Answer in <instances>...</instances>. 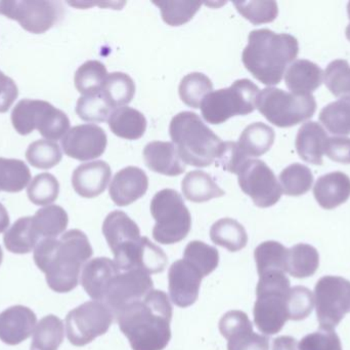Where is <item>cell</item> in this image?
I'll return each mask as SVG.
<instances>
[{"label":"cell","instance_id":"obj_48","mask_svg":"<svg viewBox=\"0 0 350 350\" xmlns=\"http://www.w3.org/2000/svg\"><path fill=\"white\" fill-rule=\"evenodd\" d=\"M234 4L237 10L254 25L273 22L279 14L275 1H239Z\"/></svg>","mask_w":350,"mask_h":350},{"label":"cell","instance_id":"obj_36","mask_svg":"<svg viewBox=\"0 0 350 350\" xmlns=\"http://www.w3.org/2000/svg\"><path fill=\"white\" fill-rule=\"evenodd\" d=\"M102 94L112 108H120L129 104L135 95V84L129 74L113 72L108 74Z\"/></svg>","mask_w":350,"mask_h":350},{"label":"cell","instance_id":"obj_13","mask_svg":"<svg viewBox=\"0 0 350 350\" xmlns=\"http://www.w3.org/2000/svg\"><path fill=\"white\" fill-rule=\"evenodd\" d=\"M239 185L255 205L269 208L281 199V185L271 168L260 160H248L238 173Z\"/></svg>","mask_w":350,"mask_h":350},{"label":"cell","instance_id":"obj_37","mask_svg":"<svg viewBox=\"0 0 350 350\" xmlns=\"http://www.w3.org/2000/svg\"><path fill=\"white\" fill-rule=\"evenodd\" d=\"M108 72L106 66L100 61L90 60L82 64L74 76L75 88L82 96L102 92Z\"/></svg>","mask_w":350,"mask_h":350},{"label":"cell","instance_id":"obj_26","mask_svg":"<svg viewBox=\"0 0 350 350\" xmlns=\"http://www.w3.org/2000/svg\"><path fill=\"white\" fill-rule=\"evenodd\" d=\"M328 135L320 123L308 121L304 123L296 136L297 153L304 162L314 166H322Z\"/></svg>","mask_w":350,"mask_h":350},{"label":"cell","instance_id":"obj_52","mask_svg":"<svg viewBox=\"0 0 350 350\" xmlns=\"http://www.w3.org/2000/svg\"><path fill=\"white\" fill-rule=\"evenodd\" d=\"M325 153L333 162L340 164H350V138H329L326 144Z\"/></svg>","mask_w":350,"mask_h":350},{"label":"cell","instance_id":"obj_23","mask_svg":"<svg viewBox=\"0 0 350 350\" xmlns=\"http://www.w3.org/2000/svg\"><path fill=\"white\" fill-rule=\"evenodd\" d=\"M146 166L158 174L175 177L183 174L185 164L179 158L174 143L154 141L144 149Z\"/></svg>","mask_w":350,"mask_h":350},{"label":"cell","instance_id":"obj_15","mask_svg":"<svg viewBox=\"0 0 350 350\" xmlns=\"http://www.w3.org/2000/svg\"><path fill=\"white\" fill-rule=\"evenodd\" d=\"M153 279L149 273L139 269L121 271L109 286L103 302L112 310L115 316L129 304L144 299L153 291Z\"/></svg>","mask_w":350,"mask_h":350},{"label":"cell","instance_id":"obj_34","mask_svg":"<svg viewBox=\"0 0 350 350\" xmlns=\"http://www.w3.org/2000/svg\"><path fill=\"white\" fill-rule=\"evenodd\" d=\"M320 256L312 246L298 244L288 251L287 273L296 279L312 277L318 271Z\"/></svg>","mask_w":350,"mask_h":350},{"label":"cell","instance_id":"obj_41","mask_svg":"<svg viewBox=\"0 0 350 350\" xmlns=\"http://www.w3.org/2000/svg\"><path fill=\"white\" fill-rule=\"evenodd\" d=\"M321 123L331 134L347 136L350 134V99H340L330 103L320 113Z\"/></svg>","mask_w":350,"mask_h":350},{"label":"cell","instance_id":"obj_18","mask_svg":"<svg viewBox=\"0 0 350 350\" xmlns=\"http://www.w3.org/2000/svg\"><path fill=\"white\" fill-rule=\"evenodd\" d=\"M203 275L197 267L185 259L175 261L168 273L170 298L175 305L189 308L199 298Z\"/></svg>","mask_w":350,"mask_h":350},{"label":"cell","instance_id":"obj_17","mask_svg":"<svg viewBox=\"0 0 350 350\" xmlns=\"http://www.w3.org/2000/svg\"><path fill=\"white\" fill-rule=\"evenodd\" d=\"M106 132L94 123L76 125L62 140V147L69 158L80 162L96 160L106 151Z\"/></svg>","mask_w":350,"mask_h":350},{"label":"cell","instance_id":"obj_32","mask_svg":"<svg viewBox=\"0 0 350 350\" xmlns=\"http://www.w3.org/2000/svg\"><path fill=\"white\" fill-rule=\"evenodd\" d=\"M65 336L64 323L53 314L44 316L33 331L31 350H57Z\"/></svg>","mask_w":350,"mask_h":350},{"label":"cell","instance_id":"obj_19","mask_svg":"<svg viewBox=\"0 0 350 350\" xmlns=\"http://www.w3.org/2000/svg\"><path fill=\"white\" fill-rule=\"evenodd\" d=\"M149 188V178L142 168L127 166L116 173L109 189L112 201L119 207H126L143 197Z\"/></svg>","mask_w":350,"mask_h":350},{"label":"cell","instance_id":"obj_9","mask_svg":"<svg viewBox=\"0 0 350 350\" xmlns=\"http://www.w3.org/2000/svg\"><path fill=\"white\" fill-rule=\"evenodd\" d=\"M151 214L156 221L153 238L159 244H177L191 232V213L183 197L174 189L156 193L151 201Z\"/></svg>","mask_w":350,"mask_h":350},{"label":"cell","instance_id":"obj_16","mask_svg":"<svg viewBox=\"0 0 350 350\" xmlns=\"http://www.w3.org/2000/svg\"><path fill=\"white\" fill-rule=\"evenodd\" d=\"M219 331L228 340V350H271V339L254 333L248 316L241 310L226 312L220 320Z\"/></svg>","mask_w":350,"mask_h":350},{"label":"cell","instance_id":"obj_47","mask_svg":"<svg viewBox=\"0 0 350 350\" xmlns=\"http://www.w3.org/2000/svg\"><path fill=\"white\" fill-rule=\"evenodd\" d=\"M160 8L162 18L170 26H181L191 21L202 3L199 1H153Z\"/></svg>","mask_w":350,"mask_h":350},{"label":"cell","instance_id":"obj_3","mask_svg":"<svg viewBox=\"0 0 350 350\" xmlns=\"http://www.w3.org/2000/svg\"><path fill=\"white\" fill-rule=\"evenodd\" d=\"M103 234L120 271L139 269L149 275L165 271L168 260L164 251L146 236L142 238L139 226L124 212L109 214Z\"/></svg>","mask_w":350,"mask_h":350},{"label":"cell","instance_id":"obj_1","mask_svg":"<svg viewBox=\"0 0 350 350\" xmlns=\"http://www.w3.org/2000/svg\"><path fill=\"white\" fill-rule=\"evenodd\" d=\"M94 251L84 232L72 229L57 238H43L34 249L36 266L45 273L49 287L57 293H69L79 283L80 271Z\"/></svg>","mask_w":350,"mask_h":350},{"label":"cell","instance_id":"obj_42","mask_svg":"<svg viewBox=\"0 0 350 350\" xmlns=\"http://www.w3.org/2000/svg\"><path fill=\"white\" fill-rule=\"evenodd\" d=\"M183 259L197 267L203 277H205L217 268L219 253L214 247L200 240H193L185 247Z\"/></svg>","mask_w":350,"mask_h":350},{"label":"cell","instance_id":"obj_7","mask_svg":"<svg viewBox=\"0 0 350 350\" xmlns=\"http://www.w3.org/2000/svg\"><path fill=\"white\" fill-rule=\"evenodd\" d=\"M259 88L247 78L238 79L230 88L211 92L201 105L203 118L211 125H221L236 115H247L256 109Z\"/></svg>","mask_w":350,"mask_h":350},{"label":"cell","instance_id":"obj_29","mask_svg":"<svg viewBox=\"0 0 350 350\" xmlns=\"http://www.w3.org/2000/svg\"><path fill=\"white\" fill-rule=\"evenodd\" d=\"M181 189L187 201L198 203H206L226 195L214 179L203 171L187 173L181 182Z\"/></svg>","mask_w":350,"mask_h":350},{"label":"cell","instance_id":"obj_22","mask_svg":"<svg viewBox=\"0 0 350 350\" xmlns=\"http://www.w3.org/2000/svg\"><path fill=\"white\" fill-rule=\"evenodd\" d=\"M120 271L115 261L106 257L92 259L84 265L82 271V287L90 298L103 302L109 286Z\"/></svg>","mask_w":350,"mask_h":350},{"label":"cell","instance_id":"obj_12","mask_svg":"<svg viewBox=\"0 0 350 350\" xmlns=\"http://www.w3.org/2000/svg\"><path fill=\"white\" fill-rule=\"evenodd\" d=\"M317 316L322 330L336 328L350 312V283L343 277H324L314 289Z\"/></svg>","mask_w":350,"mask_h":350},{"label":"cell","instance_id":"obj_54","mask_svg":"<svg viewBox=\"0 0 350 350\" xmlns=\"http://www.w3.org/2000/svg\"><path fill=\"white\" fill-rule=\"evenodd\" d=\"M271 350H300L296 339L290 336H281L275 338L271 345Z\"/></svg>","mask_w":350,"mask_h":350},{"label":"cell","instance_id":"obj_24","mask_svg":"<svg viewBox=\"0 0 350 350\" xmlns=\"http://www.w3.org/2000/svg\"><path fill=\"white\" fill-rule=\"evenodd\" d=\"M314 195L323 209H335L350 197V178L341 172L324 175L317 181Z\"/></svg>","mask_w":350,"mask_h":350},{"label":"cell","instance_id":"obj_49","mask_svg":"<svg viewBox=\"0 0 350 350\" xmlns=\"http://www.w3.org/2000/svg\"><path fill=\"white\" fill-rule=\"evenodd\" d=\"M314 298L308 288L297 286L290 289L287 298L289 320H306L314 310Z\"/></svg>","mask_w":350,"mask_h":350},{"label":"cell","instance_id":"obj_57","mask_svg":"<svg viewBox=\"0 0 350 350\" xmlns=\"http://www.w3.org/2000/svg\"><path fill=\"white\" fill-rule=\"evenodd\" d=\"M2 259H3V252H2L1 247H0V265H1Z\"/></svg>","mask_w":350,"mask_h":350},{"label":"cell","instance_id":"obj_20","mask_svg":"<svg viewBox=\"0 0 350 350\" xmlns=\"http://www.w3.org/2000/svg\"><path fill=\"white\" fill-rule=\"evenodd\" d=\"M36 314L23 305L12 306L0 314V340L8 345H18L32 335Z\"/></svg>","mask_w":350,"mask_h":350},{"label":"cell","instance_id":"obj_33","mask_svg":"<svg viewBox=\"0 0 350 350\" xmlns=\"http://www.w3.org/2000/svg\"><path fill=\"white\" fill-rule=\"evenodd\" d=\"M33 224L37 234L43 238H57L67 229L69 217L59 205H46L33 216Z\"/></svg>","mask_w":350,"mask_h":350},{"label":"cell","instance_id":"obj_39","mask_svg":"<svg viewBox=\"0 0 350 350\" xmlns=\"http://www.w3.org/2000/svg\"><path fill=\"white\" fill-rule=\"evenodd\" d=\"M213 90L211 79L205 74L193 72L187 74L179 84L178 92L181 101L193 109L201 108L204 99Z\"/></svg>","mask_w":350,"mask_h":350},{"label":"cell","instance_id":"obj_31","mask_svg":"<svg viewBox=\"0 0 350 350\" xmlns=\"http://www.w3.org/2000/svg\"><path fill=\"white\" fill-rule=\"evenodd\" d=\"M210 238L216 246L230 252H239L247 246L248 234L242 224L232 218L218 220L210 229Z\"/></svg>","mask_w":350,"mask_h":350},{"label":"cell","instance_id":"obj_38","mask_svg":"<svg viewBox=\"0 0 350 350\" xmlns=\"http://www.w3.org/2000/svg\"><path fill=\"white\" fill-rule=\"evenodd\" d=\"M30 181V168L23 160L0 158V191L20 192Z\"/></svg>","mask_w":350,"mask_h":350},{"label":"cell","instance_id":"obj_5","mask_svg":"<svg viewBox=\"0 0 350 350\" xmlns=\"http://www.w3.org/2000/svg\"><path fill=\"white\" fill-rule=\"evenodd\" d=\"M170 134L180 160L196 168L211 166L224 144L199 115L191 111L175 115L170 123Z\"/></svg>","mask_w":350,"mask_h":350},{"label":"cell","instance_id":"obj_27","mask_svg":"<svg viewBox=\"0 0 350 350\" xmlns=\"http://www.w3.org/2000/svg\"><path fill=\"white\" fill-rule=\"evenodd\" d=\"M275 138L273 127L263 123H254L243 131L237 144L243 155L250 160V158H259L269 151Z\"/></svg>","mask_w":350,"mask_h":350},{"label":"cell","instance_id":"obj_30","mask_svg":"<svg viewBox=\"0 0 350 350\" xmlns=\"http://www.w3.org/2000/svg\"><path fill=\"white\" fill-rule=\"evenodd\" d=\"M40 240V236L33 224L32 217H23L16 220L3 236L4 246L14 254L32 252Z\"/></svg>","mask_w":350,"mask_h":350},{"label":"cell","instance_id":"obj_53","mask_svg":"<svg viewBox=\"0 0 350 350\" xmlns=\"http://www.w3.org/2000/svg\"><path fill=\"white\" fill-rule=\"evenodd\" d=\"M18 96V90L16 82L0 71V113L6 112Z\"/></svg>","mask_w":350,"mask_h":350},{"label":"cell","instance_id":"obj_51","mask_svg":"<svg viewBox=\"0 0 350 350\" xmlns=\"http://www.w3.org/2000/svg\"><path fill=\"white\" fill-rule=\"evenodd\" d=\"M247 160H248L243 155L236 142H224L219 155L216 158V166H221L226 172L238 175L241 166Z\"/></svg>","mask_w":350,"mask_h":350},{"label":"cell","instance_id":"obj_6","mask_svg":"<svg viewBox=\"0 0 350 350\" xmlns=\"http://www.w3.org/2000/svg\"><path fill=\"white\" fill-rule=\"evenodd\" d=\"M290 281L284 273L259 275L255 302L254 323L265 335L278 334L289 320L287 298Z\"/></svg>","mask_w":350,"mask_h":350},{"label":"cell","instance_id":"obj_44","mask_svg":"<svg viewBox=\"0 0 350 350\" xmlns=\"http://www.w3.org/2000/svg\"><path fill=\"white\" fill-rule=\"evenodd\" d=\"M59 193L57 179L49 173L37 175L29 185L27 195L36 205H49L57 201Z\"/></svg>","mask_w":350,"mask_h":350},{"label":"cell","instance_id":"obj_11","mask_svg":"<svg viewBox=\"0 0 350 350\" xmlns=\"http://www.w3.org/2000/svg\"><path fill=\"white\" fill-rule=\"evenodd\" d=\"M113 320L114 314L104 302H85L66 316L68 340L74 347H85L106 334Z\"/></svg>","mask_w":350,"mask_h":350},{"label":"cell","instance_id":"obj_4","mask_svg":"<svg viewBox=\"0 0 350 350\" xmlns=\"http://www.w3.org/2000/svg\"><path fill=\"white\" fill-rule=\"evenodd\" d=\"M299 51L297 39L269 29L251 31L242 53L246 69L265 86H277Z\"/></svg>","mask_w":350,"mask_h":350},{"label":"cell","instance_id":"obj_28","mask_svg":"<svg viewBox=\"0 0 350 350\" xmlns=\"http://www.w3.org/2000/svg\"><path fill=\"white\" fill-rule=\"evenodd\" d=\"M108 123L113 134L126 140L141 139L147 129L145 115L131 107H120L113 111Z\"/></svg>","mask_w":350,"mask_h":350},{"label":"cell","instance_id":"obj_56","mask_svg":"<svg viewBox=\"0 0 350 350\" xmlns=\"http://www.w3.org/2000/svg\"><path fill=\"white\" fill-rule=\"evenodd\" d=\"M347 10H349V18H350V2L349 3V6H347ZM347 37L349 38V40H350V23L349 26H347Z\"/></svg>","mask_w":350,"mask_h":350},{"label":"cell","instance_id":"obj_14","mask_svg":"<svg viewBox=\"0 0 350 350\" xmlns=\"http://www.w3.org/2000/svg\"><path fill=\"white\" fill-rule=\"evenodd\" d=\"M0 14L16 21L28 32L41 34L59 22L63 6L55 1H0Z\"/></svg>","mask_w":350,"mask_h":350},{"label":"cell","instance_id":"obj_35","mask_svg":"<svg viewBox=\"0 0 350 350\" xmlns=\"http://www.w3.org/2000/svg\"><path fill=\"white\" fill-rule=\"evenodd\" d=\"M288 249L278 242H265L255 249L254 258L259 275L287 273Z\"/></svg>","mask_w":350,"mask_h":350},{"label":"cell","instance_id":"obj_45","mask_svg":"<svg viewBox=\"0 0 350 350\" xmlns=\"http://www.w3.org/2000/svg\"><path fill=\"white\" fill-rule=\"evenodd\" d=\"M112 109L102 92L80 97L76 104L78 116L88 123H104L110 117Z\"/></svg>","mask_w":350,"mask_h":350},{"label":"cell","instance_id":"obj_25","mask_svg":"<svg viewBox=\"0 0 350 350\" xmlns=\"http://www.w3.org/2000/svg\"><path fill=\"white\" fill-rule=\"evenodd\" d=\"M323 76V70L314 62L297 60L286 71V86L296 96H310L320 88Z\"/></svg>","mask_w":350,"mask_h":350},{"label":"cell","instance_id":"obj_43","mask_svg":"<svg viewBox=\"0 0 350 350\" xmlns=\"http://www.w3.org/2000/svg\"><path fill=\"white\" fill-rule=\"evenodd\" d=\"M63 154L57 143L49 140H37L29 145L26 158L29 164L41 170H49L61 162Z\"/></svg>","mask_w":350,"mask_h":350},{"label":"cell","instance_id":"obj_55","mask_svg":"<svg viewBox=\"0 0 350 350\" xmlns=\"http://www.w3.org/2000/svg\"><path fill=\"white\" fill-rule=\"evenodd\" d=\"M10 226V216L2 203H0V234L5 232Z\"/></svg>","mask_w":350,"mask_h":350},{"label":"cell","instance_id":"obj_2","mask_svg":"<svg viewBox=\"0 0 350 350\" xmlns=\"http://www.w3.org/2000/svg\"><path fill=\"white\" fill-rule=\"evenodd\" d=\"M115 316L133 350H164L172 339V306L163 291L153 290Z\"/></svg>","mask_w":350,"mask_h":350},{"label":"cell","instance_id":"obj_10","mask_svg":"<svg viewBox=\"0 0 350 350\" xmlns=\"http://www.w3.org/2000/svg\"><path fill=\"white\" fill-rule=\"evenodd\" d=\"M256 108L269 121L279 127H291L314 116L316 99L296 96L281 88H267L259 92Z\"/></svg>","mask_w":350,"mask_h":350},{"label":"cell","instance_id":"obj_40","mask_svg":"<svg viewBox=\"0 0 350 350\" xmlns=\"http://www.w3.org/2000/svg\"><path fill=\"white\" fill-rule=\"evenodd\" d=\"M282 190L290 197L306 195L312 188L314 175L308 166L300 164H290L280 174Z\"/></svg>","mask_w":350,"mask_h":350},{"label":"cell","instance_id":"obj_8","mask_svg":"<svg viewBox=\"0 0 350 350\" xmlns=\"http://www.w3.org/2000/svg\"><path fill=\"white\" fill-rule=\"evenodd\" d=\"M12 123L20 135L26 136L38 129L49 141L62 139L70 129V119L65 112L42 100L25 99L12 112Z\"/></svg>","mask_w":350,"mask_h":350},{"label":"cell","instance_id":"obj_46","mask_svg":"<svg viewBox=\"0 0 350 350\" xmlns=\"http://www.w3.org/2000/svg\"><path fill=\"white\" fill-rule=\"evenodd\" d=\"M325 84L337 98L350 99V65L345 60L331 62L325 71Z\"/></svg>","mask_w":350,"mask_h":350},{"label":"cell","instance_id":"obj_50","mask_svg":"<svg viewBox=\"0 0 350 350\" xmlns=\"http://www.w3.org/2000/svg\"><path fill=\"white\" fill-rule=\"evenodd\" d=\"M300 350H342L338 335L333 331L323 330L306 335L299 343Z\"/></svg>","mask_w":350,"mask_h":350},{"label":"cell","instance_id":"obj_21","mask_svg":"<svg viewBox=\"0 0 350 350\" xmlns=\"http://www.w3.org/2000/svg\"><path fill=\"white\" fill-rule=\"evenodd\" d=\"M111 177V166L104 160H96L76 168L72 175V185L80 197L94 199L106 190Z\"/></svg>","mask_w":350,"mask_h":350}]
</instances>
